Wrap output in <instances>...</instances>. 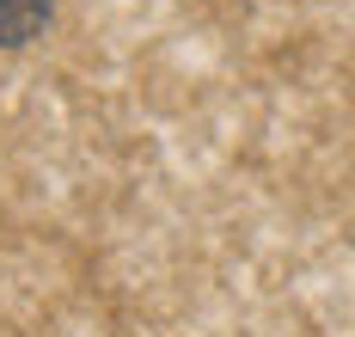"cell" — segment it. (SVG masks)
<instances>
[{
	"mask_svg": "<svg viewBox=\"0 0 355 337\" xmlns=\"http://www.w3.org/2000/svg\"><path fill=\"white\" fill-rule=\"evenodd\" d=\"M55 19V0H0V49H25Z\"/></svg>",
	"mask_w": 355,
	"mask_h": 337,
	"instance_id": "cell-1",
	"label": "cell"
}]
</instances>
